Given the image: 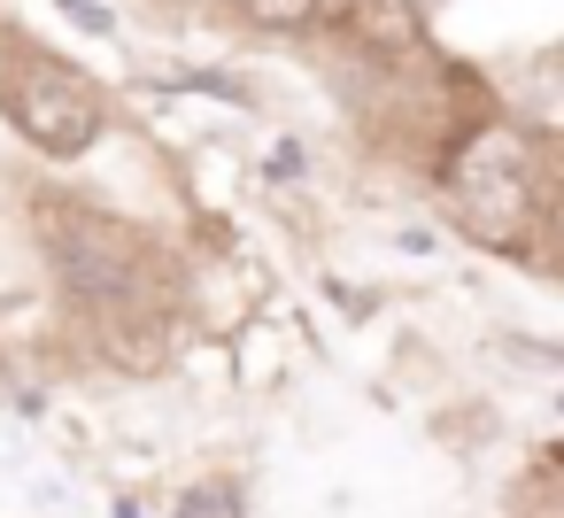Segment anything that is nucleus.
Listing matches in <instances>:
<instances>
[{
    "instance_id": "1",
    "label": "nucleus",
    "mask_w": 564,
    "mask_h": 518,
    "mask_svg": "<svg viewBox=\"0 0 564 518\" xmlns=\"http://www.w3.org/2000/svg\"><path fill=\"white\" fill-rule=\"evenodd\" d=\"M24 233L55 279V294L101 325V317H132V310H178V287H186V263L148 233L132 225L124 209H109L101 194H78V186H32L24 194ZM186 317V310H178Z\"/></svg>"
},
{
    "instance_id": "2",
    "label": "nucleus",
    "mask_w": 564,
    "mask_h": 518,
    "mask_svg": "<svg viewBox=\"0 0 564 518\" xmlns=\"http://www.w3.org/2000/svg\"><path fill=\"white\" fill-rule=\"evenodd\" d=\"M0 117L40 163H86L109 140L117 109H109L101 78L78 71L70 55H55L24 32H0Z\"/></svg>"
},
{
    "instance_id": "3",
    "label": "nucleus",
    "mask_w": 564,
    "mask_h": 518,
    "mask_svg": "<svg viewBox=\"0 0 564 518\" xmlns=\"http://www.w3.org/2000/svg\"><path fill=\"white\" fill-rule=\"evenodd\" d=\"M333 32L356 47V63L371 71H417L433 63V32H425V9L417 0H340Z\"/></svg>"
},
{
    "instance_id": "4",
    "label": "nucleus",
    "mask_w": 564,
    "mask_h": 518,
    "mask_svg": "<svg viewBox=\"0 0 564 518\" xmlns=\"http://www.w3.org/2000/svg\"><path fill=\"white\" fill-rule=\"evenodd\" d=\"M240 32H271V40H310V32H333L340 0H232L225 9Z\"/></svg>"
},
{
    "instance_id": "5",
    "label": "nucleus",
    "mask_w": 564,
    "mask_h": 518,
    "mask_svg": "<svg viewBox=\"0 0 564 518\" xmlns=\"http://www.w3.org/2000/svg\"><path fill=\"white\" fill-rule=\"evenodd\" d=\"M178 518H240V479H202L178 495Z\"/></svg>"
},
{
    "instance_id": "6",
    "label": "nucleus",
    "mask_w": 564,
    "mask_h": 518,
    "mask_svg": "<svg viewBox=\"0 0 564 518\" xmlns=\"http://www.w3.org/2000/svg\"><path fill=\"white\" fill-rule=\"evenodd\" d=\"M55 9H63L78 32H94V40H117V17L101 9V0H55Z\"/></svg>"
},
{
    "instance_id": "7",
    "label": "nucleus",
    "mask_w": 564,
    "mask_h": 518,
    "mask_svg": "<svg viewBox=\"0 0 564 518\" xmlns=\"http://www.w3.org/2000/svg\"><path fill=\"white\" fill-rule=\"evenodd\" d=\"M525 518H556V510H525Z\"/></svg>"
}]
</instances>
